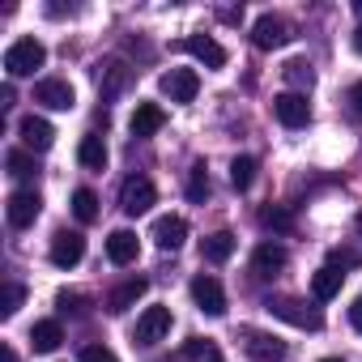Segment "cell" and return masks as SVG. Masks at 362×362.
<instances>
[{"label":"cell","instance_id":"1","mask_svg":"<svg viewBox=\"0 0 362 362\" xmlns=\"http://www.w3.org/2000/svg\"><path fill=\"white\" fill-rule=\"evenodd\" d=\"M264 311L277 315V320H286V324H294V328H307V332H320V328H324V315H320L315 307H307L303 298H290V294L264 298Z\"/></svg>","mask_w":362,"mask_h":362},{"label":"cell","instance_id":"2","mask_svg":"<svg viewBox=\"0 0 362 362\" xmlns=\"http://www.w3.org/2000/svg\"><path fill=\"white\" fill-rule=\"evenodd\" d=\"M153 201H158V192H153V184H149L145 175H128L124 184H119V209H124L128 218L149 214V209H153Z\"/></svg>","mask_w":362,"mask_h":362},{"label":"cell","instance_id":"3","mask_svg":"<svg viewBox=\"0 0 362 362\" xmlns=\"http://www.w3.org/2000/svg\"><path fill=\"white\" fill-rule=\"evenodd\" d=\"M43 60H47V52H43L39 39H18V43L5 52V73H9V77H30L35 69H43Z\"/></svg>","mask_w":362,"mask_h":362},{"label":"cell","instance_id":"4","mask_svg":"<svg viewBox=\"0 0 362 362\" xmlns=\"http://www.w3.org/2000/svg\"><path fill=\"white\" fill-rule=\"evenodd\" d=\"M158 90H162L170 103H192L197 90H201V77H197L192 69H170V73L158 77Z\"/></svg>","mask_w":362,"mask_h":362},{"label":"cell","instance_id":"5","mask_svg":"<svg viewBox=\"0 0 362 362\" xmlns=\"http://www.w3.org/2000/svg\"><path fill=\"white\" fill-rule=\"evenodd\" d=\"M252 43H256L260 52H273V47L290 43V22H286V18H277V13L256 18V26H252Z\"/></svg>","mask_w":362,"mask_h":362},{"label":"cell","instance_id":"6","mask_svg":"<svg viewBox=\"0 0 362 362\" xmlns=\"http://www.w3.org/2000/svg\"><path fill=\"white\" fill-rule=\"evenodd\" d=\"M273 115H277L286 128H303V124L311 119V103H307V94L286 90V94H277V98H273Z\"/></svg>","mask_w":362,"mask_h":362},{"label":"cell","instance_id":"7","mask_svg":"<svg viewBox=\"0 0 362 362\" xmlns=\"http://www.w3.org/2000/svg\"><path fill=\"white\" fill-rule=\"evenodd\" d=\"M9 226H18V230H26V226H35L39 222V214H43V201H39V192H30V188H22V192H13L9 197Z\"/></svg>","mask_w":362,"mask_h":362},{"label":"cell","instance_id":"8","mask_svg":"<svg viewBox=\"0 0 362 362\" xmlns=\"http://www.w3.org/2000/svg\"><path fill=\"white\" fill-rule=\"evenodd\" d=\"M35 103L52 107V111H73L77 94H73V86H69L64 77H47V81H39V86H35Z\"/></svg>","mask_w":362,"mask_h":362},{"label":"cell","instance_id":"9","mask_svg":"<svg viewBox=\"0 0 362 362\" xmlns=\"http://www.w3.org/2000/svg\"><path fill=\"white\" fill-rule=\"evenodd\" d=\"M81 256H86V239L77 230H56V239H52V264L56 269H73V264H81Z\"/></svg>","mask_w":362,"mask_h":362},{"label":"cell","instance_id":"10","mask_svg":"<svg viewBox=\"0 0 362 362\" xmlns=\"http://www.w3.org/2000/svg\"><path fill=\"white\" fill-rule=\"evenodd\" d=\"M192 298H197V307H201L205 315H226V294H222L218 277L201 273V277L192 281Z\"/></svg>","mask_w":362,"mask_h":362},{"label":"cell","instance_id":"11","mask_svg":"<svg viewBox=\"0 0 362 362\" xmlns=\"http://www.w3.org/2000/svg\"><path fill=\"white\" fill-rule=\"evenodd\" d=\"M166 332H170V307H145V315L136 320V341L158 345Z\"/></svg>","mask_w":362,"mask_h":362},{"label":"cell","instance_id":"12","mask_svg":"<svg viewBox=\"0 0 362 362\" xmlns=\"http://www.w3.org/2000/svg\"><path fill=\"white\" fill-rule=\"evenodd\" d=\"M184 239H188V222L179 218V214H166V218H158V222H153V243H158L162 252L184 247Z\"/></svg>","mask_w":362,"mask_h":362},{"label":"cell","instance_id":"13","mask_svg":"<svg viewBox=\"0 0 362 362\" xmlns=\"http://www.w3.org/2000/svg\"><path fill=\"white\" fill-rule=\"evenodd\" d=\"M18 132H22V145H26V149H35V153L52 149V141H56V128H52L43 115H26V119L18 124Z\"/></svg>","mask_w":362,"mask_h":362},{"label":"cell","instance_id":"14","mask_svg":"<svg viewBox=\"0 0 362 362\" xmlns=\"http://www.w3.org/2000/svg\"><path fill=\"white\" fill-rule=\"evenodd\" d=\"M243 341H247V354H252L256 362H281V358H286V341H277L273 332H256V328H247Z\"/></svg>","mask_w":362,"mask_h":362},{"label":"cell","instance_id":"15","mask_svg":"<svg viewBox=\"0 0 362 362\" xmlns=\"http://www.w3.org/2000/svg\"><path fill=\"white\" fill-rule=\"evenodd\" d=\"M184 52H192L205 69H222L226 64V47L218 39H209V35H188L184 39Z\"/></svg>","mask_w":362,"mask_h":362},{"label":"cell","instance_id":"16","mask_svg":"<svg viewBox=\"0 0 362 362\" xmlns=\"http://www.w3.org/2000/svg\"><path fill=\"white\" fill-rule=\"evenodd\" d=\"M281 269H286V247H281V243H260V247L252 252V273H256V277L269 281V277H277Z\"/></svg>","mask_w":362,"mask_h":362},{"label":"cell","instance_id":"17","mask_svg":"<svg viewBox=\"0 0 362 362\" xmlns=\"http://www.w3.org/2000/svg\"><path fill=\"white\" fill-rule=\"evenodd\" d=\"M145 290H149V277H128L124 286H115V290L107 294V311H111V315H124V311L145 294Z\"/></svg>","mask_w":362,"mask_h":362},{"label":"cell","instance_id":"18","mask_svg":"<svg viewBox=\"0 0 362 362\" xmlns=\"http://www.w3.org/2000/svg\"><path fill=\"white\" fill-rule=\"evenodd\" d=\"M132 81V69H124L119 60H107V64H98V90H103V98H115L124 86Z\"/></svg>","mask_w":362,"mask_h":362},{"label":"cell","instance_id":"19","mask_svg":"<svg viewBox=\"0 0 362 362\" xmlns=\"http://www.w3.org/2000/svg\"><path fill=\"white\" fill-rule=\"evenodd\" d=\"M162 124H166V111L158 103H136V111H132V136H153Z\"/></svg>","mask_w":362,"mask_h":362},{"label":"cell","instance_id":"20","mask_svg":"<svg viewBox=\"0 0 362 362\" xmlns=\"http://www.w3.org/2000/svg\"><path fill=\"white\" fill-rule=\"evenodd\" d=\"M136 252H141V243H136L132 230H111V235H107V256H111L115 264H132Z\"/></svg>","mask_w":362,"mask_h":362},{"label":"cell","instance_id":"21","mask_svg":"<svg viewBox=\"0 0 362 362\" xmlns=\"http://www.w3.org/2000/svg\"><path fill=\"white\" fill-rule=\"evenodd\" d=\"M341 281H345V273H341V269H332V264H324V269L311 277V294H315V303L337 298V294H341Z\"/></svg>","mask_w":362,"mask_h":362},{"label":"cell","instance_id":"22","mask_svg":"<svg viewBox=\"0 0 362 362\" xmlns=\"http://www.w3.org/2000/svg\"><path fill=\"white\" fill-rule=\"evenodd\" d=\"M201 256H205L209 264H226V260L235 256V235H230V230H218V235H209V239L201 243Z\"/></svg>","mask_w":362,"mask_h":362},{"label":"cell","instance_id":"23","mask_svg":"<svg viewBox=\"0 0 362 362\" xmlns=\"http://www.w3.org/2000/svg\"><path fill=\"white\" fill-rule=\"evenodd\" d=\"M60 341H64V328H60L56 320H39V324L30 328V345H35L39 354H52Z\"/></svg>","mask_w":362,"mask_h":362},{"label":"cell","instance_id":"24","mask_svg":"<svg viewBox=\"0 0 362 362\" xmlns=\"http://www.w3.org/2000/svg\"><path fill=\"white\" fill-rule=\"evenodd\" d=\"M179 358H184V362H222V349L209 337H192V341H184Z\"/></svg>","mask_w":362,"mask_h":362},{"label":"cell","instance_id":"25","mask_svg":"<svg viewBox=\"0 0 362 362\" xmlns=\"http://www.w3.org/2000/svg\"><path fill=\"white\" fill-rule=\"evenodd\" d=\"M77 162L90 166V170H103V166H107V145H103V136H81V145H77Z\"/></svg>","mask_w":362,"mask_h":362},{"label":"cell","instance_id":"26","mask_svg":"<svg viewBox=\"0 0 362 362\" xmlns=\"http://www.w3.org/2000/svg\"><path fill=\"white\" fill-rule=\"evenodd\" d=\"M5 166H9V175H13V179H35V175H39L35 158H30V153H22V149H9Z\"/></svg>","mask_w":362,"mask_h":362},{"label":"cell","instance_id":"27","mask_svg":"<svg viewBox=\"0 0 362 362\" xmlns=\"http://www.w3.org/2000/svg\"><path fill=\"white\" fill-rule=\"evenodd\" d=\"M73 214H77V222H94L98 218V197L90 188H77L73 192Z\"/></svg>","mask_w":362,"mask_h":362},{"label":"cell","instance_id":"28","mask_svg":"<svg viewBox=\"0 0 362 362\" xmlns=\"http://www.w3.org/2000/svg\"><path fill=\"white\" fill-rule=\"evenodd\" d=\"M209 197V170H205V162H197L192 170H188V201H205Z\"/></svg>","mask_w":362,"mask_h":362},{"label":"cell","instance_id":"29","mask_svg":"<svg viewBox=\"0 0 362 362\" xmlns=\"http://www.w3.org/2000/svg\"><path fill=\"white\" fill-rule=\"evenodd\" d=\"M286 81H290V86H294V94H298V90H311L315 73H311V64H307V60H290V64H286Z\"/></svg>","mask_w":362,"mask_h":362},{"label":"cell","instance_id":"30","mask_svg":"<svg viewBox=\"0 0 362 362\" xmlns=\"http://www.w3.org/2000/svg\"><path fill=\"white\" fill-rule=\"evenodd\" d=\"M252 179H256V158H235L230 162V184L243 192V188H252Z\"/></svg>","mask_w":362,"mask_h":362},{"label":"cell","instance_id":"31","mask_svg":"<svg viewBox=\"0 0 362 362\" xmlns=\"http://www.w3.org/2000/svg\"><path fill=\"white\" fill-rule=\"evenodd\" d=\"M22 298H26V290H22L18 281H9V286H5V294H0V315L13 320V315H18V307H22Z\"/></svg>","mask_w":362,"mask_h":362},{"label":"cell","instance_id":"32","mask_svg":"<svg viewBox=\"0 0 362 362\" xmlns=\"http://www.w3.org/2000/svg\"><path fill=\"white\" fill-rule=\"evenodd\" d=\"M260 222H264V226H273V230H290V214H286V209H264V214H260Z\"/></svg>","mask_w":362,"mask_h":362},{"label":"cell","instance_id":"33","mask_svg":"<svg viewBox=\"0 0 362 362\" xmlns=\"http://www.w3.org/2000/svg\"><path fill=\"white\" fill-rule=\"evenodd\" d=\"M81 362H119V358H115L107 345H86V349H81Z\"/></svg>","mask_w":362,"mask_h":362},{"label":"cell","instance_id":"34","mask_svg":"<svg viewBox=\"0 0 362 362\" xmlns=\"http://www.w3.org/2000/svg\"><path fill=\"white\" fill-rule=\"evenodd\" d=\"M56 303H60V311H64V315H69V311H73V315H81V303H86V298H81V294H69V290H64V294H60Z\"/></svg>","mask_w":362,"mask_h":362},{"label":"cell","instance_id":"35","mask_svg":"<svg viewBox=\"0 0 362 362\" xmlns=\"http://www.w3.org/2000/svg\"><path fill=\"white\" fill-rule=\"evenodd\" d=\"M328 264H332V269H349V264H358V256H354V252H341V247H337Z\"/></svg>","mask_w":362,"mask_h":362},{"label":"cell","instance_id":"36","mask_svg":"<svg viewBox=\"0 0 362 362\" xmlns=\"http://www.w3.org/2000/svg\"><path fill=\"white\" fill-rule=\"evenodd\" d=\"M349 111H354V115L362 119V81H358V86L349 90Z\"/></svg>","mask_w":362,"mask_h":362},{"label":"cell","instance_id":"37","mask_svg":"<svg viewBox=\"0 0 362 362\" xmlns=\"http://www.w3.org/2000/svg\"><path fill=\"white\" fill-rule=\"evenodd\" d=\"M349 324L362 332V294H358V298H354V307H349Z\"/></svg>","mask_w":362,"mask_h":362},{"label":"cell","instance_id":"38","mask_svg":"<svg viewBox=\"0 0 362 362\" xmlns=\"http://www.w3.org/2000/svg\"><path fill=\"white\" fill-rule=\"evenodd\" d=\"M5 362H18V354H13V349H9V345H5Z\"/></svg>","mask_w":362,"mask_h":362},{"label":"cell","instance_id":"39","mask_svg":"<svg viewBox=\"0 0 362 362\" xmlns=\"http://www.w3.org/2000/svg\"><path fill=\"white\" fill-rule=\"evenodd\" d=\"M354 52H362V30H358V35H354Z\"/></svg>","mask_w":362,"mask_h":362},{"label":"cell","instance_id":"40","mask_svg":"<svg viewBox=\"0 0 362 362\" xmlns=\"http://www.w3.org/2000/svg\"><path fill=\"white\" fill-rule=\"evenodd\" d=\"M354 13H358V18H362V0H354Z\"/></svg>","mask_w":362,"mask_h":362},{"label":"cell","instance_id":"41","mask_svg":"<svg viewBox=\"0 0 362 362\" xmlns=\"http://www.w3.org/2000/svg\"><path fill=\"white\" fill-rule=\"evenodd\" d=\"M354 226H358V235H362V214H358V218H354Z\"/></svg>","mask_w":362,"mask_h":362},{"label":"cell","instance_id":"42","mask_svg":"<svg viewBox=\"0 0 362 362\" xmlns=\"http://www.w3.org/2000/svg\"><path fill=\"white\" fill-rule=\"evenodd\" d=\"M324 362H341V358H324Z\"/></svg>","mask_w":362,"mask_h":362}]
</instances>
